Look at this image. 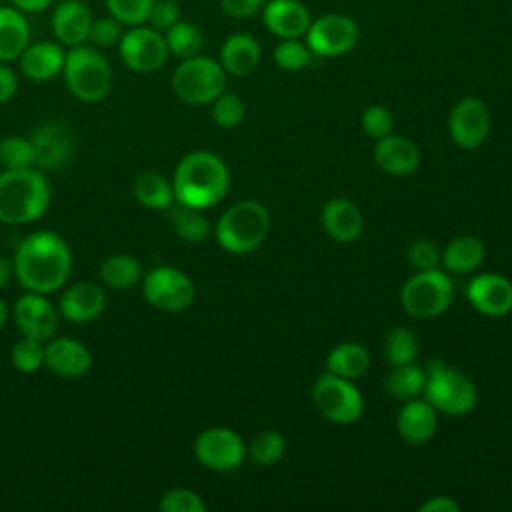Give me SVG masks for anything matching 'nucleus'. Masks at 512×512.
<instances>
[{"mask_svg":"<svg viewBox=\"0 0 512 512\" xmlns=\"http://www.w3.org/2000/svg\"><path fill=\"white\" fill-rule=\"evenodd\" d=\"M72 250L52 230H34L20 240L12 256L16 282L24 292L52 294L60 290L72 272Z\"/></svg>","mask_w":512,"mask_h":512,"instance_id":"1","label":"nucleus"},{"mask_svg":"<svg viewBox=\"0 0 512 512\" xmlns=\"http://www.w3.org/2000/svg\"><path fill=\"white\" fill-rule=\"evenodd\" d=\"M230 188V172L224 160L208 150L186 154L172 176L174 198L192 208H210L218 204Z\"/></svg>","mask_w":512,"mask_h":512,"instance_id":"2","label":"nucleus"},{"mask_svg":"<svg viewBox=\"0 0 512 512\" xmlns=\"http://www.w3.org/2000/svg\"><path fill=\"white\" fill-rule=\"evenodd\" d=\"M50 184L40 168L4 170L0 174V222L30 224L50 206Z\"/></svg>","mask_w":512,"mask_h":512,"instance_id":"3","label":"nucleus"},{"mask_svg":"<svg viewBox=\"0 0 512 512\" xmlns=\"http://www.w3.org/2000/svg\"><path fill=\"white\" fill-rule=\"evenodd\" d=\"M62 78L68 92L86 104H96L110 94L112 66L100 48L80 44L66 50Z\"/></svg>","mask_w":512,"mask_h":512,"instance_id":"4","label":"nucleus"},{"mask_svg":"<svg viewBox=\"0 0 512 512\" xmlns=\"http://www.w3.org/2000/svg\"><path fill=\"white\" fill-rule=\"evenodd\" d=\"M270 230V214L256 200H242L224 210L216 222V240L230 254H248L262 246Z\"/></svg>","mask_w":512,"mask_h":512,"instance_id":"5","label":"nucleus"},{"mask_svg":"<svg viewBox=\"0 0 512 512\" xmlns=\"http://www.w3.org/2000/svg\"><path fill=\"white\" fill-rule=\"evenodd\" d=\"M172 92L190 106L212 104L226 90V70L210 56L184 58L172 72Z\"/></svg>","mask_w":512,"mask_h":512,"instance_id":"6","label":"nucleus"},{"mask_svg":"<svg viewBox=\"0 0 512 512\" xmlns=\"http://www.w3.org/2000/svg\"><path fill=\"white\" fill-rule=\"evenodd\" d=\"M422 394L438 412L448 416H464L476 406V386L472 380L440 360L430 362Z\"/></svg>","mask_w":512,"mask_h":512,"instance_id":"7","label":"nucleus"},{"mask_svg":"<svg viewBox=\"0 0 512 512\" xmlns=\"http://www.w3.org/2000/svg\"><path fill=\"white\" fill-rule=\"evenodd\" d=\"M454 298V284L440 268L418 270L400 290L402 308L416 318H434L448 310Z\"/></svg>","mask_w":512,"mask_h":512,"instance_id":"8","label":"nucleus"},{"mask_svg":"<svg viewBox=\"0 0 512 512\" xmlns=\"http://www.w3.org/2000/svg\"><path fill=\"white\" fill-rule=\"evenodd\" d=\"M312 404L330 422L352 424L364 412V400L360 390L342 376L322 374L312 386Z\"/></svg>","mask_w":512,"mask_h":512,"instance_id":"9","label":"nucleus"},{"mask_svg":"<svg viewBox=\"0 0 512 512\" xmlns=\"http://www.w3.org/2000/svg\"><path fill=\"white\" fill-rule=\"evenodd\" d=\"M118 56L132 72L152 74L166 64L170 52L164 32L148 24H140L124 30L118 42Z\"/></svg>","mask_w":512,"mask_h":512,"instance_id":"10","label":"nucleus"},{"mask_svg":"<svg viewBox=\"0 0 512 512\" xmlns=\"http://www.w3.org/2000/svg\"><path fill=\"white\" fill-rule=\"evenodd\" d=\"M146 302L162 312H182L196 296L192 278L174 266H156L146 272L142 282Z\"/></svg>","mask_w":512,"mask_h":512,"instance_id":"11","label":"nucleus"},{"mask_svg":"<svg viewBox=\"0 0 512 512\" xmlns=\"http://www.w3.org/2000/svg\"><path fill=\"white\" fill-rule=\"evenodd\" d=\"M194 456L208 470L230 472L244 462L246 446L242 436L232 428L212 426L196 436Z\"/></svg>","mask_w":512,"mask_h":512,"instance_id":"12","label":"nucleus"},{"mask_svg":"<svg viewBox=\"0 0 512 512\" xmlns=\"http://www.w3.org/2000/svg\"><path fill=\"white\" fill-rule=\"evenodd\" d=\"M358 24L344 14H324L310 22L304 38L312 54L336 58L350 52L358 42Z\"/></svg>","mask_w":512,"mask_h":512,"instance_id":"13","label":"nucleus"},{"mask_svg":"<svg viewBox=\"0 0 512 512\" xmlns=\"http://www.w3.org/2000/svg\"><path fill=\"white\" fill-rule=\"evenodd\" d=\"M448 132L454 144H458L464 150H474L482 146L490 134L488 106L474 96L458 100L450 110Z\"/></svg>","mask_w":512,"mask_h":512,"instance_id":"14","label":"nucleus"},{"mask_svg":"<svg viewBox=\"0 0 512 512\" xmlns=\"http://www.w3.org/2000/svg\"><path fill=\"white\" fill-rule=\"evenodd\" d=\"M58 318V308L46 298V294L38 292H24L12 308V320L18 332L40 342H46L56 334Z\"/></svg>","mask_w":512,"mask_h":512,"instance_id":"15","label":"nucleus"},{"mask_svg":"<svg viewBox=\"0 0 512 512\" xmlns=\"http://www.w3.org/2000/svg\"><path fill=\"white\" fill-rule=\"evenodd\" d=\"M30 142L36 152V166L56 170L64 166L74 152V136L62 122L50 120L34 128Z\"/></svg>","mask_w":512,"mask_h":512,"instance_id":"16","label":"nucleus"},{"mask_svg":"<svg viewBox=\"0 0 512 512\" xmlns=\"http://www.w3.org/2000/svg\"><path fill=\"white\" fill-rule=\"evenodd\" d=\"M466 298L484 316H504L512 310V282L500 274H478L466 286Z\"/></svg>","mask_w":512,"mask_h":512,"instance_id":"17","label":"nucleus"},{"mask_svg":"<svg viewBox=\"0 0 512 512\" xmlns=\"http://www.w3.org/2000/svg\"><path fill=\"white\" fill-rule=\"evenodd\" d=\"M58 314L72 324H88L96 320L106 308V292L94 282H76L60 294Z\"/></svg>","mask_w":512,"mask_h":512,"instance_id":"18","label":"nucleus"},{"mask_svg":"<svg viewBox=\"0 0 512 512\" xmlns=\"http://www.w3.org/2000/svg\"><path fill=\"white\" fill-rule=\"evenodd\" d=\"M44 366L60 378H80L90 370L92 354L80 340L52 336L44 342Z\"/></svg>","mask_w":512,"mask_h":512,"instance_id":"19","label":"nucleus"},{"mask_svg":"<svg viewBox=\"0 0 512 512\" xmlns=\"http://www.w3.org/2000/svg\"><path fill=\"white\" fill-rule=\"evenodd\" d=\"M94 16L82 0H62L52 8L50 28L64 48L88 42V32Z\"/></svg>","mask_w":512,"mask_h":512,"instance_id":"20","label":"nucleus"},{"mask_svg":"<svg viewBox=\"0 0 512 512\" xmlns=\"http://www.w3.org/2000/svg\"><path fill=\"white\" fill-rule=\"evenodd\" d=\"M66 48L56 40L30 42L18 58L24 78L32 82H48L62 72Z\"/></svg>","mask_w":512,"mask_h":512,"instance_id":"21","label":"nucleus"},{"mask_svg":"<svg viewBox=\"0 0 512 512\" xmlns=\"http://www.w3.org/2000/svg\"><path fill=\"white\" fill-rule=\"evenodd\" d=\"M264 26L278 38H300L306 34L312 18L300 0H270L262 8Z\"/></svg>","mask_w":512,"mask_h":512,"instance_id":"22","label":"nucleus"},{"mask_svg":"<svg viewBox=\"0 0 512 512\" xmlns=\"http://www.w3.org/2000/svg\"><path fill=\"white\" fill-rule=\"evenodd\" d=\"M320 222L326 234L340 244L354 242L364 228V216L360 208L348 198H330L322 206Z\"/></svg>","mask_w":512,"mask_h":512,"instance_id":"23","label":"nucleus"},{"mask_svg":"<svg viewBox=\"0 0 512 512\" xmlns=\"http://www.w3.org/2000/svg\"><path fill=\"white\" fill-rule=\"evenodd\" d=\"M376 166L390 176H408L420 164V150L404 136L388 134L374 148Z\"/></svg>","mask_w":512,"mask_h":512,"instance_id":"24","label":"nucleus"},{"mask_svg":"<svg viewBox=\"0 0 512 512\" xmlns=\"http://www.w3.org/2000/svg\"><path fill=\"white\" fill-rule=\"evenodd\" d=\"M396 426L408 444L428 442L438 426V410L426 398L406 400L398 412Z\"/></svg>","mask_w":512,"mask_h":512,"instance_id":"25","label":"nucleus"},{"mask_svg":"<svg viewBox=\"0 0 512 512\" xmlns=\"http://www.w3.org/2000/svg\"><path fill=\"white\" fill-rule=\"evenodd\" d=\"M226 74L248 76L260 62V44L252 34H230L220 46V60Z\"/></svg>","mask_w":512,"mask_h":512,"instance_id":"26","label":"nucleus"},{"mask_svg":"<svg viewBox=\"0 0 512 512\" xmlns=\"http://www.w3.org/2000/svg\"><path fill=\"white\" fill-rule=\"evenodd\" d=\"M30 44V24L26 14L12 4L0 6V62H14Z\"/></svg>","mask_w":512,"mask_h":512,"instance_id":"27","label":"nucleus"},{"mask_svg":"<svg viewBox=\"0 0 512 512\" xmlns=\"http://www.w3.org/2000/svg\"><path fill=\"white\" fill-rule=\"evenodd\" d=\"M484 254L486 246L480 238L472 234H462L446 244L440 262L452 274H470L478 270V266L484 262Z\"/></svg>","mask_w":512,"mask_h":512,"instance_id":"28","label":"nucleus"},{"mask_svg":"<svg viewBox=\"0 0 512 512\" xmlns=\"http://www.w3.org/2000/svg\"><path fill=\"white\" fill-rule=\"evenodd\" d=\"M132 190L136 202L148 210H170V206L176 202L172 182L152 170L140 172L134 180Z\"/></svg>","mask_w":512,"mask_h":512,"instance_id":"29","label":"nucleus"},{"mask_svg":"<svg viewBox=\"0 0 512 512\" xmlns=\"http://www.w3.org/2000/svg\"><path fill=\"white\" fill-rule=\"evenodd\" d=\"M370 364L368 348L358 342H344L334 346L326 356V372L354 380L366 372Z\"/></svg>","mask_w":512,"mask_h":512,"instance_id":"30","label":"nucleus"},{"mask_svg":"<svg viewBox=\"0 0 512 512\" xmlns=\"http://www.w3.org/2000/svg\"><path fill=\"white\" fill-rule=\"evenodd\" d=\"M100 280L106 288L128 290L142 280V264L132 254H112L100 264Z\"/></svg>","mask_w":512,"mask_h":512,"instance_id":"31","label":"nucleus"},{"mask_svg":"<svg viewBox=\"0 0 512 512\" xmlns=\"http://www.w3.org/2000/svg\"><path fill=\"white\" fill-rule=\"evenodd\" d=\"M170 222L174 232L188 244H200L210 236L208 218L200 208L174 202L170 206Z\"/></svg>","mask_w":512,"mask_h":512,"instance_id":"32","label":"nucleus"},{"mask_svg":"<svg viewBox=\"0 0 512 512\" xmlns=\"http://www.w3.org/2000/svg\"><path fill=\"white\" fill-rule=\"evenodd\" d=\"M424 384H426V370L410 362V364L394 366V370L386 376L384 386L390 396L406 402V400L418 398L424 392Z\"/></svg>","mask_w":512,"mask_h":512,"instance_id":"33","label":"nucleus"},{"mask_svg":"<svg viewBox=\"0 0 512 512\" xmlns=\"http://www.w3.org/2000/svg\"><path fill=\"white\" fill-rule=\"evenodd\" d=\"M164 38L168 44V52L180 60L200 54L204 46L202 30L194 22H188L182 18L164 32Z\"/></svg>","mask_w":512,"mask_h":512,"instance_id":"34","label":"nucleus"},{"mask_svg":"<svg viewBox=\"0 0 512 512\" xmlns=\"http://www.w3.org/2000/svg\"><path fill=\"white\" fill-rule=\"evenodd\" d=\"M0 166L4 170H24L38 168L36 152L30 138L6 136L0 140Z\"/></svg>","mask_w":512,"mask_h":512,"instance_id":"35","label":"nucleus"},{"mask_svg":"<svg viewBox=\"0 0 512 512\" xmlns=\"http://www.w3.org/2000/svg\"><path fill=\"white\" fill-rule=\"evenodd\" d=\"M418 354V340L412 330L398 326L386 334L384 340V358L390 366L410 364Z\"/></svg>","mask_w":512,"mask_h":512,"instance_id":"36","label":"nucleus"},{"mask_svg":"<svg viewBox=\"0 0 512 512\" xmlns=\"http://www.w3.org/2000/svg\"><path fill=\"white\" fill-rule=\"evenodd\" d=\"M286 452V440L276 430L256 434L248 446V456L256 466H274Z\"/></svg>","mask_w":512,"mask_h":512,"instance_id":"37","label":"nucleus"},{"mask_svg":"<svg viewBox=\"0 0 512 512\" xmlns=\"http://www.w3.org/2000/svg\"><path fill=\"white\" fill-rule=\"evenodd\" d=\"M272 58L278 68L288 72H298L310 64L312 50L308 48L306 42H300L298 38H284L274 46Z\"/></svg>","mask_w":512,"mask_h":512,"instance_id":"38","label":"nucleus"},{"mask_svg":"<svg viewBox=\"0 0 512 512\" xmlns=\"http://www.w3.org/2000/svg\"><path fill=\"white\" fill-rule=\"evenodd\" d=\"M12 366L22 374H34L44 366V342L22 336L10 350Z\"/></svg>","mask_w":512,"mask_h":512,"instance_id":"39","label":"nucleus"},{"mask_svg":"<svg viewBox=\"0 0 512 512\" xmlns=\"http://www.w3.org/2000/svg\"><path fill=\"white\" fill-rule=\"evenodd\" d=\"M246 116V104L236 92H222L214 102H212V120L224 128L232 130L244 122Z\"/></svg>","mask_w":512,"mask_h":512,"instance_id":"40","label":"nucleus"},{"mask_svg":"<svg viewBox=\"0 0 512 512\" xmlns=\"http://www.w3.org/2000/svg\"><path fill=\"white\" fill-rule=\"evenodd\" d=\"M104 6L112 18L130 28L146 24L152 0H104Z\"/></svg>","mask_w":512,"mask_h":512,"instance_id":"41","label":"nucleus"},{"mask_svg":"<svg viewBox=\"0 0 512 512\" xmlns=\"http://www.w3.org/2000/svg\"><path fill=\"white\" fill-rule=\"evenodd\" d=\"M158 508L162 512H204L202 496L190 488H170L162 494Z\"/></svg>","mask_w":512,"mask_h":512,"instance_id":"42","label":"nucleus"},{"mask_svg":"<svg viewBox=\"0 0 512 512\" xmlns=\"http://www.w3.org/2000/svg\"><path fill=\"white\" fill-rule=\"evenodd\" d=\"M124 34V26L108 16H100L94 18L90 24V32H88V44L96 46V48H110V46H118L120 38Z\"/></svg>","mask_w":512,"mask_h":512,"instance_id":"43","label":"nucleus"},{"mask_svg":"<svg viewBox=\"0 0 512 512\" xmlns=\"http://www.w3.org/2000/svg\"><path fill=\"white\" fill-rule=\"evenodd\" d=\"M362 128L364 132L374 138L380 140L388 134H392L394 128V116L386 106L380 104H372L362 112Z\"/></svg>","mask_w":512,"mask_h":512,"instance_id":"44","label":"nucleus"},{"mask_svg":"<svg viewBox=\"0 0 512 512\" xmlns=\"http://www.w3.org/2000/svg\"><path fill=\"white\" fill-rule=\"evenodd\" d=\"M406 260L416 268V270H432L438 268L442 260V252L436 242L418 238L414 240L408 250H406Z\"/></svg>","mask_w":512,"mask_h":512,"instance_id":"45","label":"nucleus"},{"mask_svg":"<svg viewBox=\"0 0 512 512\" xmlns=\"http://www.w3.org/2000/svg\"><path fill=\"white\" fill-rule=\"evenodd\" d=\"M180 18H182V12H180V4L176 0H152L146 24L160 32H166Z\"/></svg>","mask_w":512,"mask_h":512,"instance_id":"46","label":"nucleus"},{"mask_svg":"<svg viewBox=\"0 0 512 512\" xmlns=\"http://www.w3.org/2000/svg\"><path fill=\"white\" fill-rule=\"evenodd\" d=\"M266 0H220L224 14L232 18H250L264 8Z\"/></svg>","mask_w":512,"mask_h":512,"instance_id":"47","label":"nucleus"},{"mask_svg":"<svg viewBox=\"0 0 512 512\" xmlns=\"http://www.w3.org/2000/svg\"><path fill=\"white\" fill-rule=\"evenodd\" d=\"M18 90V76L14 68L6 62H0V106L10 102Z\"/></svg>","mask_w":512,"mask_h":512,"instance_id":"48","label":"nucleus"},{"mask_svg":"<svg viewBox=\"0 0 512 512\" xmlns=\"http://www.w3.org/2000/svg\"><path fill=\"white\" fill-rule=\"evenodd\" d=\"M420 512H460V504L450 496H432L418 508Z\"/></svg>","mask_w":512,"mask_h":512,"instance_id":"49","label":"nucleus"},{"mask_svg":"<svg viewBox=\"0 0 512 512\" xmlns=\"http://www.w3.org/2000/svg\"><path fill=\"white\" fill-rule=\"evenodd\" d=\"M54 0H8V4H12L14 8L22 10L24 14H36V12H44Z\"/></svg>","mask_w":512,"mask_h":512,"instance_id":"50","label":"nucleus"},{"mask_svg":"<svg viewBox=\"0 0 512 512\" xmlns=\"http://www.w3.org/2000/svg\"><path fill=\"white\" fill-rule=\"evenodd\" d=\"M14 276V268H12V258L0 254V290L8 284V280Z\"/></svg>","mask_w":512,"mask_h":512,"instance_id":"51","label":"nucleus"},{"mask_svg":"<svg viewBox=\"0 0 512 512\" xmlns=\"http://www.w3.org/2000/svg\"><path fill=\"white\" fill-rule=\"evenodd\" d=\"M8 318H10V310H8V304L0 298V328L8 322Z\"/></svg>","mask_w":512,"mask_h":512,"instance_id":"52","label":"nucleus"},{"mask_svg":"<svg viewBox=\"0 0 512 512\" xmlns=\"http://www.w3.org/2000/svg\"><path fill=\"white\" fill-rule=\"evenodd\" d=\"M510 508H512V500H510Z\"/></svg>","mask_w":512,"mask_h":512,"instance_id":"53","label":"nucleus"}]
</instances>
